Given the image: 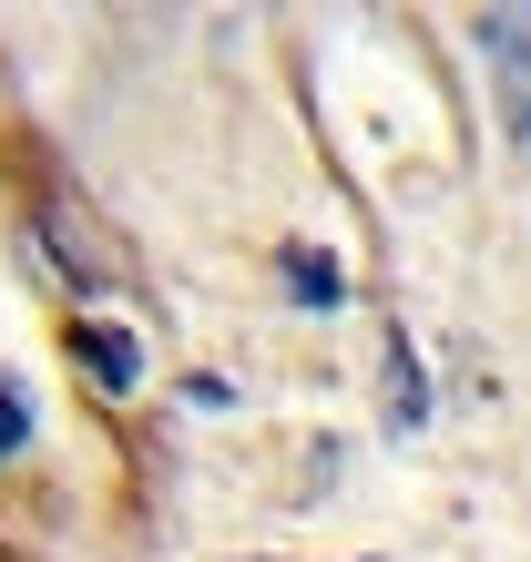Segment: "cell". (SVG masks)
<instances>
[{
	"label": "cell",
	"mask_w": 531,
	"mask_h": 562,
	"mask_svg": "<svg viewBox=\"0 0 531 562\" xmlns=\"http://www.w3.org/2000/svg\"><path fill=\"white\" fill-rule=\"evenodd\" d=\"M42 236H52V256H61V277H82V286H113V277H123L113 236H103V225H82L72 194H52V205H42Z\"/></svg>",
	"instance_id": "cell-1"
},
{
	"label": "cell",
	"mask_w": 531,
	"mask_h": 562,
	"mask_svg": "<svg viewBox=\"0 0 531 562\" xmlns=\"http://www.w3.org/2000/svg\"><path fill=\"white\" fill-rule=\"evenodd\" d=\"M481 52H490V72H501L511 134H531V11H490L481 21Z\"/></svg>",
	"instance_id": "cell-2"
},
{
	"label": "cell",
	"mask_w": 531,
	"mask_h": 562,
	"mask_svg": "<svg viewBox=\"0 0 531 562\" xmlns=\"http://www.w3.org/2000/svg\"><path fill=\"white\" fill-rule=\"evenodd\" d=\"M72 358H82V379H103V389H133L144 379V348H133V327H72Z\"/></svg>",
	"instance_id": "cell-3"
},
{
	"label": "cell",
	"mask_w": 531,
	"mask_h": 562,
	"mask_svg": "<svg viewBox=\"0 0 531 562\" xmlns=\"http://www.w3.org/2000/svg\"><path fill=\"white\" fill-rule=\"evenodd\" d=\"M419 419H429V389H419V348H409V338H388V429L409 440Z\"/></svg>",
	"instance_id": "cell-4"
},
{
	"label": "cell",
	"mask_w": 531,
	"mask_h": 562,
	"mask_svg": "<svg viewBox=\"0 0 531 562\" xmlns=\"http://www.w3.org/2000/svg\"><path fill=\"white\" fill-rule=\"evenodd\" d=\"M286 286H296V296H307V307H338V296H348V277H338V267H327V256H317V246H296V256H286Z\"/></svg>",
	"instance_id": "cell-5"
},
{
	"label": "cell",
	"mask_w": 531,
	"mask_h": 562,
	"mask_svg": "<svg viewBox=\"0 0 531 562\" xmlns=\"http://www.w3.org/2000/svg\"><path fill=\"white\" fill-rule=\"evenodd\" d=\"M21 440H31V400H21V389H11V379H0V460H11Z\"/></svg>",
	"instance_id": "cell-6"
}]
</instances>
